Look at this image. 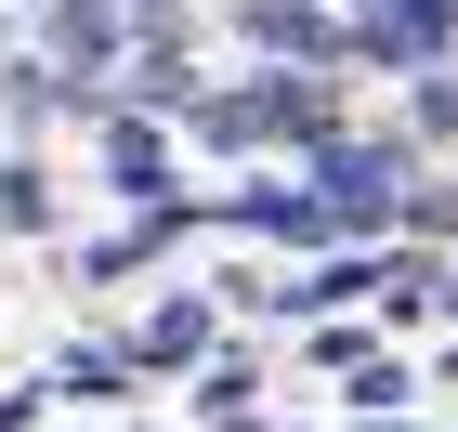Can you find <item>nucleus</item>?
Returning <instances> with one entry per match:
<instances>
[{
    "mask_svg": "<svg viewBox=\"0 0 458 432\" xmlns=\"http://www.w3.org/2000/svg\"><path fill=\"white\" fill-rule=\"evenodd\" d=\"M53 419V380H27V394H0V432H39Z\"/></svg>",
    "mask_w": 458,
    "mask_h": 432,
    "instance_id": "13",
    "label": "nucleus"
},
{
    "mask_svg": "<svg viewBox=\"0 0 458 432\" xmlns=\"http://www.w3.org/2000/svg\"><path fill=\"white\" fill-rule=\"evenodd\" d=\"M106 197H171V131H157V106H118L106 118Z\"/></svg>",
    "mask_w": 458,
    "mask_h": 432,
    "instance_id": "5",
    "label": "nucleus"
},
{
    "mask_svg": "<svg viewBox=\"0 0 458 432\" xmlns=\"http://www.w3.org/2000/svg\"><path fill=\"white\" fill-rule=\"evenodd\" d=\"M236 39L262 53V66H341L353 27L327 13V0H236Z\"/></svg>",
    "mask_w": 458,
    "mask_h": 432,
    "instance_id": "2",
    "label": "nucleus"
},
{
    "mask_svg": "<svg viewBox=\"0 0 458 432\" xmlns=\"http://www.w3.org/2000/svg\"><path fill=\"white\" fill-rule=\"evenodd\" d=\"M406 118H420V131L445 144V131H458V79H420V92H406Z\"/></svg>",
    "mask_w": 458,
    "mask_h": 432,
    "instance_id": "12",
    "label": "nucleus"
},
{
    "mask_svg": "<svg viewBox=\"0 0 458 432\" xmlns=\"http://www.w3.org/2000/svg\"><path fill=\"white\" fill-rule=\"evenodd\" d=\"M0 236H53V171L39 157H0Z\"/></svg>",
    "mask_w": 458,
    "mask_h": 432,
    "instance_id": "8",
    "label": "nucleus"
},
{
    "mask_svg": "<svg viewBox=\"0 0 458 432\" xmlns=\"http://www.w3.org/2000/svg\"><path fill=\"white\" fill-rule=\"evenodd\" d=\"M39 39H53V79H79V92L131 66V13H118V0H53Z\"/></svg>",
    "mask_w": 458,
    "mask_h": 432,
    "instance_id": "4",
    "label": "nucleus"
},
{
    "mask_svg": "<svg viewBox=\"0 0 458 432\" xmlns=\"http://www.w3.org/2000/svg\"><path fill=\"white\" fill-rule=\"evenodd\" d=\"M249 394H262V380H249V354H210V367H197V406H210L223 432L249 419Z\"/></svg>",
    "mask_w": 458,
    "mask_h": 432,
    "instance_id": "9",
    "label": "nucleus"
},
{
    "mask_svg": "<svg viewBox=\"0 0 458 432\" xmlns=\"http://www.w3.org/2000/svg\"><path fill=\"white\" fill-rule=\"evenodd\" d=\"M118 394H131V341H79L53 367V406H118Z\"/></svg>",
    "mask_w": 458,
    "mask_h": 432,
    "instance_id": "7",
    "label": "nucleus"
},
{
    "mask_svg": "<svg viewBox=\"0 0 458 432\" xmlns=\"http://www.w3.org/2000/svg\"><path fill=\"white\" fill-rule=\"evenodd\" d=\"M341 394H353V406H406V394H420V367H393V354H367V367H353V380H341Z\"/></svg>",
    "mask_w": 458,
    "mask_h": 432,
    "instance_id": "10",
    "label": "nucleus"
},
{
    "mask_svg": "<svg viewBox=\"0 0 458 432\" xmlns=\"http://www.w3.org/2000/svg\"><path fill=\"white\" fill-rule=\"evenodd\" d=\"M367 354H380L367 327H341V315H315V367H367Z\"/></svg>",
    "mask_w": 458,
    "mask_h": 432,
    "instance_id": "11",
    "label": "nucleus"
},
{
    "mask_svg": "<svg viewBox=\"0 0 458 432\" xmlns=\"http://www.w3.org/2000/svg\"><path fill=\"white\" fill-rule=\"evenodd\" d=\"M341 432H406V406H353V419Z\"/></svg>",
    "mask_w": 458,
    "mask_h": 432,
    "instance_id": "14",
    "label": "nucleus"
},
{
    "mask_svg": "<svg viewBox=\"0 0 458 432\" xmlns=\"http://www.w3.org/2000/svg\"><path fill=\"white\" fill-rule=\"evenodd\" d=\"M210 341H223V315L183 288V301H157V315L131 327V367H210Z\"/></svg>",
    "mask_w": 458,
    "mask_h": 432,
    "instance_id": "6",
    "label": "nucleus"
},
{
    "mask_svg": "<svg viewBox=\"0 0 458 432\" xmlns=\"http://www.w3.org/2000/svg\"><path fill=\"white\" fill-rule=\"evenodd\" d=\"M445 315H458V262H445Z\"/></svg>",
    "mask_w": 458,
    "mask_h": 432,
    "instance_id": "15",
    "label": "nucleus"
},
{
    "mask_svg": "<svg viewBox=\"0 0 458 432\" xmlns=\"http://www.w3.org/2000/svg\"><path fill=\"white\" fill-rule=\"evenodd\" d=\"M301 183L341 210V236H380V223H393V197H406V183H393V144H341V131L301 157Z\"/></svg>",
    "mask_w": 458,
    "mask_h": 432,
    "instance_id": "1",
    "label": "nucleus"
},
{
    "mask_svg": "<svg viewBox=\"0 0 458 432\" xmlns=\"http://www.w3.org/2000/svg\"><path fill=\"white\" fill-rule=\"evenodd\" d=\"M210 223L276 236V250H327V236H341V210H327L315 183H236V197H210Z\"/></svg>",
    "mask_w": 458,
    "mask_h": 432,
    "instance_id": "3",
    "label": "nucleus"
}]
</instances>
